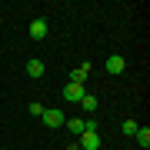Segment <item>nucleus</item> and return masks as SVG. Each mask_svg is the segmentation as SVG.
<instances>
[{"instance_id": "f03ea898", "label": "nucleus", "mask_w": 150, "mask_h": 150, "mask_svg": "<svg viewBox=\"0 0 150 150\" xmlns=\"http://www.w3.org/2000/svg\"><path fill=\"white\" fill-rule=\"evenodd\" d=\"M47 33H50V23L43 20V17H37V20H30V37H33V40H43Z\"/></svg>"}, {"instance_id": "0eeeda50", "label": "nucleus", "mask_w": 150, "mask_h": 150, "mask_svg": "<svg viewBox=\"0 0 150 150\" xmlns=\"http://www.w3.org/2000/svg\"><path fill=\"white\" fill-rule=\"evenodd\" d=\"M27 74L33 77V80H37V77H43V60H37V57L27 60Z\"/></svg>"}, {"instance_id": "ddd939ff", "label": "nucleus", "mask_w": 150, "mask_h": 150, "mask_svg": "<svg viewBox=\"0 0 150 150\" xmlns=\"http://www.w3.org/2000/svg\"><path fill=\"white\" fill-rule=\"evenodd\" d=\"M67 150H80V147H77V144H67Z\"/></svg>"}, {"instance_id": "423d86ee", "label": "nucleus", "mask_w": 150, "mask_h": 150, "mask_svg": "<svg viewBox=\"0 0 150 150\" xmlns=\"http://www.w3.org/2000/svg\"><path fill=\"white\" fill-rule=\"evenodd\" d=\"M134 144H137V147H144V150L150 147V130H147V127H137V134H134Z\"/></svg>"}, {"instance_id": "20e7f679", "label": "nucleus", "mask_w": 150, "mask_h": 150, "mask_svg": "<svg viewBox=\"0 0 150 150\" xmlns=\"http://www.w3.org/2000/svg\"><path fill=\"white\" fill-rule=\"evenodd\" d=\"M103 67H107V74L117 77V74H123V70H127V60H123L120 54H113V57H107V64H103Z\"/></svg>"}, {"instance_id": "f8f14e48", "label": "nucleus", "mask_w": 150, "mask_h": 150, "mask_svg": "<svg viewBox=\"0 0 150 150\" xmlns=\"http://www.w3.org/2000/svg\"><path fill=\"white\" fill-rule=\"evenodd\" d=\"M43 110H47L43 103H30V113H33V117H43Z\"/></svg>"}, {"instance_id": "6e6552de", "label": "nucleus", "mask_w": 150, "mask_h": 150, "mask_svg": "<svg viewBox=\"0 0 150 150\" xmlns=\"http://www.w3.org/2000/svg\"><path fill=\"white\" fill-rule=\"evenodd\" d=\"M87 74H90V64H83V67H77L74 74H70V83H83V80H87Z\"/></svg>"}, {"instance_id": "1a4fd4ad", "label": "nucleus", "mask_w": 150, "mask_h": 150, "mask_svg": "<svg viewBox=\"0 0 150 150\" xmlns=\"http://www.w3.org/2000/svg\"><path fill=\"white\" fill-rule=\"evenodd\" d=\"M80 107H83L87 113H93V110H97V97H93V93H83V97H80Z\"/></svg>"}, {"instance_id": "39448f33", "label": "nucleus", "mask_w": 150, "mask_h": 150, "mask_svg": "<svg viewBox=\"0 0 150 150\" xmlns=\"http://www.w3.org/2000/svg\"><path fill=\"white\" fill-rule=\"evenodd\" d=\"M80 150H100V134H80V144H77Z\"/></svg>"}, {"instance_id": "7ed1b4c3", "label": "nucleus", "mask_w": 150, "mask_h": 150, "mask_svg": "<svg viewBox=\"0 0 150 150\" xmlns=\"http://www.w3.org/2000/svg\"><path fill=\"white\" fill-rule=\"evenodd\" d=\"M83 93H87L83 83H67V87H64V100H70V103H80Z\"/></svg>"}, {"instance_id": "9b49d317", "label": "nucleus", "mask_w": 150, "mask_h": 150, "mask_svg": "<svg viewBox=\"0 0 150 150\" xmlns=\"http://www.w3.org/2000/svg\"><path fill=\"white\" fill-rule=\"evenodd\" d=\"M137 127H140L137 120H123V134H127V137H134V134H137Z\"/></svg>"}, {"instance_id": "f257e3e1", "label": "nucleus", "mask_w": 150, "mask_h": 150, "mask_svg": "<svg viewBox=\"0 0 150 150\" xmlns=\"http://www.w3.org/2000/svg\"><path fill=\"white\" fill-rule=\"evenodd\" d=\"M43 123H47V127H64V110H60V107H47V110H43V117H40Z\"/></svg>"}, {"instance_id": "9d476101", "label": "nucleus", "mask_w": 150, "mask_h": 150, "mask_svg": "<svg viewBox=\"0 0 150 150\" xmlns=\"http://www.w3.org/2000/svg\"><path fill=\"white\" fill-rule=\"evenodd\" d=\"M67 130H70V134H77V137H80V134H83V120H80V117L67 120Z\"/></svg>"}]
</instances>
